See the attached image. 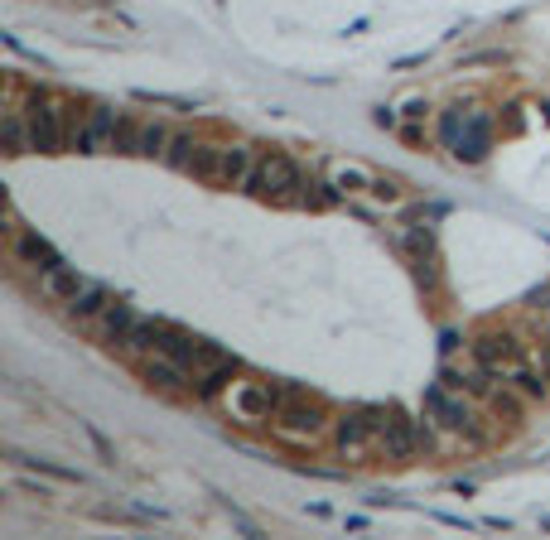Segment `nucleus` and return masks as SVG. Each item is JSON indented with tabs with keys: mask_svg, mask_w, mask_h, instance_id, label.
<instances>
[{
	"mask_svg": "<svg viewBox=\"0 0 550 540\" xmlns=\"http://www.w3.org/2000/svg\"><path fill=\"white\" fill-rule=\"evenodd\" d=\"M242 189L256 193V198H275V203H300L304 198V174L290 155H261Z\"/></svg>",
	"mask_w": 550,
	"mask_h": 540,
	"instance_id": "obj_1",
	"label": "nucleus"
},
{
	"mask_svg": "<svg viewBox=\"0 0 550 540\" xmlns=\"http://www.w3.org/2000/svg\"><path fill=\"white\" fill-rule=\"evenodd\" d=\"M29 140H34L39 155H58L63 150V107L49 92H34V102H29Z\"/></svg>",
	"mask_w": 550,
	"mask_h": 540,
	"instance_id": "obj_2",
	"label": "nucleus"
},
{
	"mask_svg": "<svg viewBox=\"0 0 550 540\" xmlns=\"http://www.w3.org/2000/svg\"><path fill=\"white\" fill-rule=\"evenodd\" d=\"M377 449H382L386 459L411 463L415 449H420V434H415L411 420H401L396 410H386V415H382V430H377Z\"/></svg>",
	"mask_w": 550,
	"mask_h": 540,
	"instance_id": "obj_3",
	"label": "nucleus"
},
{
	"mask_svg": "<svg viewBox=\"0 0 550 540\" xmlns=\"http://www.w3.org/2000/svg\"><path fill=\"white\" fill-rule=\"evenodd\" d=\"M473 352H478V362H483L493 377H502V372H517V367H522V343H517L512 333H483Z\"/></svg>",
	"mask_w": 550,
	"mask_h": 540,
	"instance_id": "obj_4",
	"label": "nucleus"
},
{
	"mask_svg": "<svg viewBox=\"0 0 550 540\" xmlns=\"http://www.w3.org/2000/svg\"><path fill=\"white\" fill-rule=\"evenodd\" d=\"M116 107H92L83 121V131H78V150L83 155H107L111 140H116Z\"/></svg>",
	"mask_w": 550,
	"mask_h": 540,
	"instance_id": "obj_5",
	"label": "nucleus"
},
{
	"mask_svg": "<svg viewBox=\"0 0 550 540\" xmlns=\"http://www.w3.org/2000/svg\"><path fill=\"white\" fill-rule=\"evenodd\" d=\"M488 145H493V121H488V111H468L454 155L468 164H478V160H488Z\"/></svg>",
	"mask_w": 550,
	"mask_h": 540,
	"instance_id": "obj_6",
	"label": "nucleus"
},
{
	"mask_svg": "<svg viewBox=\"0 0 550 540\" xmlns=\"http://www.w3.org/2000/svg\"><path fill=\"white\" fill-rule=\"evenodd\" d=\"M275 420H280V430L285 434H309V439H314V434L324 430L329 415H324V405L319 401H285L275 410Z\"/></svg>",
	"mask_w": 550,
	"mask_h": 540,
	"instance_id": "obj_7",
	"label": "nucleus"
},
{
	"mask_svg": "<svg viewBox=\"0 0 550 540\" xmlns=\"http://www.w3.org/2000/svg\"><path fill=\"white\" fill-rule=\"evenodd\" d=\"M425 410L440 420L444 430H468V425H473L468 405L454 401V396H449V386H430V391H425Z\"/></svg>",
	"mask_w": 550,
	"mask_h": 540,
	"instance_id": "obj_8",
	"label": "nucleus"
},
{
	"mask_svg": "<svg viewBox=\"0 0 550 540\" xmlns=\"http://www.w3.org/2000/svg\"><path fill=\"white\" fill-rule=\"evenodd\" d=\"M372 439H377V430H372L367 410H362V415H348V420H338V449H343L348 459H362V454L372 449Z\"/></svg>",
	"mask_w": 550,
	"mask_h": 540,
	"instance_id": "obj_9",
	"label": "nucleus"
},
{
	"mask_svg": "<svg viewBox=\"0 0 550 540\" xmlns=\"http://www.w3.org/2000/svg\"><path fill=\"white\" fill-rule=\"evenodd\" d=\"M150 386H160V391H189L193 377H189V367L184 362H174L169 352H160V357H150Z\"/></svg>",
	"mask_w": 550,
	"mask_h": 540,
	"instance_id": "obj_10",
	"label": "nucleus"
},
{
	"mask_svg": "<svg viewBox=\"0 0 550 540\" xmlns=\"http://www.w3.org/2000/svg\"><path fill=\"white\" fill-rule=\"evenodd\" d=\"M15 256L20 261H29L34 270H54V266H63V256H58L54 246L44 242L39 232H15Z\"/></svg>",
	"mask_w": 550,
	"mask_h": 540,
	"instance_id": "obj_11",
	"label": "nucleus"
},
{
	"mask_svg": "<svg viewBox=\"0 0 550 540\" xmlns=\"http://www.w3.org/2000/svg\"><path fill=\"white\" fill-rule=\"evenodd\" d=\"M131 328H136V309L131 304H107L102 309V343H121L126 348V338H131Z\"/></svg>",
	"mask_w": 550,
	"mask_h": 540,
	"instance_id": "obj_12",
	"label": "nucleus"
},
{
	"mask_svg": "<svg viewBox=\"0 0 550 540\" xmlns=\"http://www.w3.org/2000/svg\"><path fill=\"white\" fill-rule=\"evenodd\" d=\"M111 304V295H107V285H97V280H83V290L68 299V314L73 319H102V309Z\"/></svg>",
	"mask_w": 550,
	"mask_h": 540,
	"instance_id": "obj_13",
	"label": "nucleus"
},
{
	"mask_svg": "<svg viewBox=\"0 0 550 540\" xmlns=\"http://www.w3.org/2000/svg\"><path fill=\"white\" fill-rule=\"evenodd\" d=\"M251 169H256V155H251V145H227V150H222V184L242 189V184L251 179Z\"/></svg>",
	"mask_w": 550,
	"mask_h": 540,
	"instance_id": "obj_14",
	"label": "nucleus"
},
{
	"mask_svg": "<svg viewBox=\"0 0 550 540\" xmlns=\"http://www.w3.org/2000/svg\"><path fill=\"white\" fill-rule=\"evenodd\" d=\"M160 333H165V319H136L131 338H126V352H136V357L160 352Z\"/></svg>",
	"mask_w": 550,
	"mask_h": 540,
	"instance_id": "obj_15",
	"label": "nucleus"
},
{
	"mask_svg": "<svg viewBox=\"0 0 550 540\" xmlns=\"http://www.w3.org/2000/svg\"><path fill=\"white\" fill-rule=\"evenodd\" d=\"M232 377H237V357H227V362H218V367H208V372H203V381H198V396H203V401L222 396Z\"/></svg>",
	"mask_w": 550,
	"mask_h": 540,
	"instance_id": "obj_16",
	"label": "nucleus"
},
{
	"mask_svg": "<svg viewBox=\"0 0 550 540\" xmlns=\"http://www.w3.org/2000/svg\"><path fill=\"white\" fill-rule=\"evenodd\" d=\"M44 290H49L54 299H73L78 290H83V280H78V270L54 266V270H44Z\"/></svg>",
	"mask_w": 550,
	"mask_h": 540,
	"instance_id": "obj_17",
	"label": "nucleus"
},
{
	"mask_svg": "<svg viewBox=\"0 0 550 540\" xmlns=\"http://www.w3.org/2000/svg\"><path fill=\"white\" fill-rule=\"evenodd\" d=\"M193 155H198V140H193L189 131L169 135V150H165V164H169V169H189Z\"/></svg>",
	"mask_w": 550,
	"mask_h": 540,
	"instance_id": "obj_18",
	"label": "nucleus"
},
{
	"mask_svg": "<svg viewBox=\"0 0 550 540\" xmlns=\"http://www.w3.org/2000/svg\"><path fill=\"white\" fill-rule=\"evenodd\" d=\"M111 150H116V155H136V150H140V126H136V116H126V111L116 116V140H111Z\"/></svg>",
	"mask_w": 550,
	"mask_h": 540,
	"instance_id": "obj_19",
	"label": "nucleus"
},
{
	"mask_svg": "<svg viewBox=\"0 0 550 540\" xmlns=\"http://www.w3.org/2000/svg\"><path fill=\"white\" fill-rule=\"evenodd\" d=\"M189 174H193V179H222V150H213V145H198V155H193Z\"/></svg>",
	"mask_w": 550,
	"mask_h": 540,
	"instance_id": "obj_20",
	"label": "nucleus"
},
{
	"mask_svg": "<svg viewBox=\"0 0 550 540\" xmlns=\"http://www.w3.org/2000/svg\"><path fill=\"white\" fill-rule=\"evenodd\" d=\"M165 145H169V131L160 126V121H150V126H140V150L136 155H145V160H165Z\"/></svg>",
	"mask_w": 550,
	"mask_h": 540,
	"instance_id": "obj_21",
	"label": "nucleus"
},
{
	"mask_svg": "<svg viewBox=\"0 0 550 540\" xmlns=\"http://www.w3.org/2000/svg\"><path fill=\"white\" fill-rule=\"evenodd\" d=\"M5 150H10V155H25V150H34V140H29L25 126H20V116H10V121H5Z\"/></svg>",
	"mask_w": 550,
	"mask_h": 540,
	"instance_id": "obj_22",
	"label": "nucleus"
},
{
	"mask_svg": "<svg viewBox=\"0 0 550 540\" xmlns=\"http://www.w3.org/2000/svg\"><path fill=\"white\" fill-rule=\"evenodd\" d=\"M459 131H464V107H449V111H444V121H440V135H444V145H449V150L459 145Z\"/></svg>",
	"mask_w": 550,
	"mask_h": 540,
	"instance_id": "obj_23",
	"label": "nucleus"
},
{
	"mask_svg": "<svg viewBox=\"0 0 550 540\" xmlns=\"http://www.w3.org/2000/svg\"><path fill=\"white\" fill-rule=\"evenodd\" d=\"M333 184H338V189H348V193H358V189H372V174H367V169H338V174H333Z\"/></svg>",
	"mask_w": 550,
	"mask_h": 540,
	"instance_id": "obj_24",
	"label": "nucleus"
},
{
	"mask_svg": "<svg viewBox=\"0 0 550 540\" xmlns=\"http://www.w3.org/2000/svg\"><path fill=\"white\" fill-rule=\"evenodd\" d=\"M517 386L526 396H546V372H531V367H517Z\"/></svg>",
	"mask_w": 550,
	"mask_h": 540,
	"instance_id": "obj_25",
	"label": "nucleus"
},
{
	"mask_svg": "<svg viewBox=\"0 0 550 540\" xmlns=\"http://www.w3.org/2000/svg\"><path fill=\"white\" fill-rule=\"evenodd\" d=\"M140 102H155V107H174V111H193L189 97H169V92H140Z\"/></svg>",
	"mask_w": 550,
	"mask_h": 540,
	"instance_id": "obj_26",
	"label": "nucleus"
},
{
	"mask_svg": "<svg viewBox=\"0 0 550 540\" xmlns=\"http://www.w3.org/2000/svg\"><path fill=\"white\" fill-rule=\"evenodd\" d=\"M372 193H377V198H396V184H391V179H372Z\"/></svg>",
	"mask_w": 550,
	"mask_h": 540,
	"instance_id": "obj_27",
	"label": "nucleus"
},
{
	"mask_svg": "<svg viewBox=\"0 0 550 540\" xmlns=\"http://www.w3.org/2000/svg\"><path fill=\"white\" fill-rule=\"evenodd\" d=\"M377 126H396V111H391V107H377Z\"/></svg>",
	"mask_w": 550,
	"mask_h": 540,
	"instance_id": "obj_28",
	"label": "nucleus"
}]
</instances>
